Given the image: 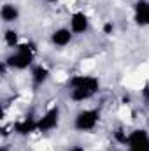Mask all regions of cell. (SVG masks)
Wrapping results in <instances>:
<instances>
[{
    "label": "cell",
    "mask_w": 149,
    "mask_h": 151,
    "mask_svg": "<svg viewBox=\"0 0 149 151\" xmlns=\"http://www.w3.org/2000/svg\"><path fill=\"white\" fill-rule=\"evenodd\" d=\"M69 28L72 30L74 35H84L90 28V18L84 11L77 9L70 14V19H69Z\"/></svg>",
    "instance_id": "2"
},
{
    "label": "cell",
    "mask_w": 149,
    "mask_h": 151,
    "mask_svg": "<svg viewBox=\"0 0 149 151\" xmlns=\"http://www.w3.org/2000/svg\"><path fill=\"white\" fill-rule=\"evenodd\" d=\"M4 44H5L7 47H11V51H12L16 46H19V34H18L16 28H7V30L4 32Z\"/></svg>",
    "instance_id": "5"
},
{
    "label": "cell",
    "mask_w": 149,
    "mask_h": 151,
    "mask_svg": "<svg viewBox=\"0 0 149 151\" xmlns=\"http://www.w3.org/2000/svg\"><path fill=\"white\" fill-rule=\"evenodd\" d=\"M2 21L5 23V25H9V23H16L18 19H19V7L14 4V2H5L4 5H2Z\"/></svg>",
    "instance_id": "4"
},
{
    "label": "cell",
    "mask_w": 149,
    "mask_h": 151,
    "mask_svg": "<svg viewBox=\"0 0 149 151\" xmlns=\"http://www.w3.org/2000/svg\"><path fill=\"white\" fill-rule=\"evenodd\" d=\"M100 119V113L97 109H81L74 118V128L79 132H91Z\"/></svg>",
    "instance_id": "1"
},
{
    "label": "cell",
    "mask_w": 149,
    "mask_h": 151,
    "mask_svg": "<svg viewBox=\"0 0 149 151\" xmlns=\"http://www.w3.org/2000/svg\"><path fill=\"white\" fill-rule=\"evenodd\" d=\"M72 37H74V34L69 27H58L51 34V44L56 47H67L72 42Z\"/></svg>",
    "instance_id": "3"
}]
</instances>
